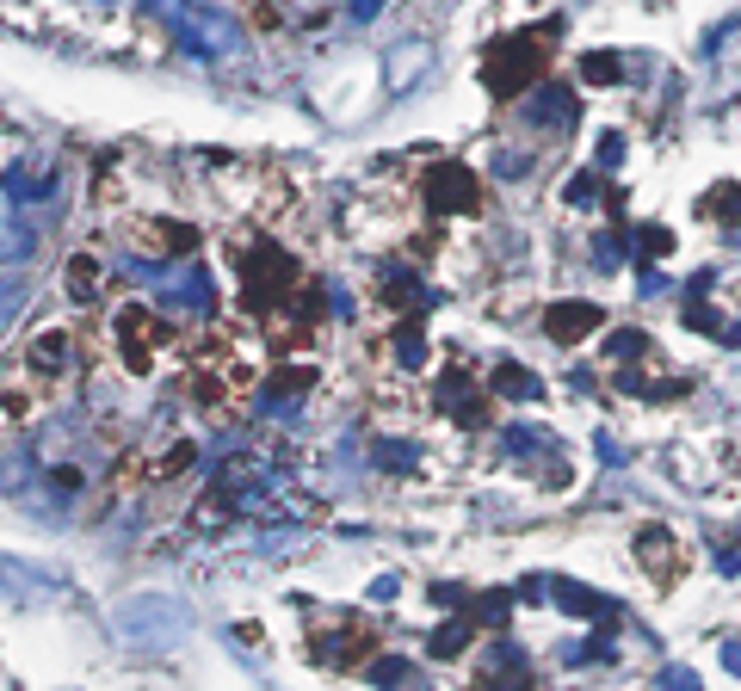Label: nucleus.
<instances>
[{"label": "nucleus", "instance_id": "nucleus-3", "mask_svg": "<svg viewBox=\"0 0 741 691\" xmlns=\"http://www.w3.org/2000/svg\"><path fill=\"white\" fill-rule=\"evenodd\" d=\"M112 340H118V358L130 371H161L167 358H173V327L149 309V303H124L118 309V321H112Z\"/></svg>", "mask_w": 741, "mask_h": 691}, {"label": "nucleus", "instance_id": "nucleus-10", "mask_svg": "<svg viewBox=\"0 0 741 691\" xmlns=\"http://www.w3.org/2000/svg\"><path fill=\"white\" fill-rule=\"evenodd\" d=\"M494 389L513 395V402H538V377L519 371V365H501V371H494Z\"/></svg>", "mask_w": 741, "mask_h": 691}, {"label": "nucleus", "instance_id": "nucleus-12", "mask_svg": "<svg viewBox=\"0 0 741 691\" xmlns=\"http://www.w3.org/2000/svg\"><path fill=\"white\" fill-rule=\"evenodd\" d=\"M618 75H624V62H618V56H606V50L581 62V81H593V87H606V81H618Z\"/></svg>", "mask_w": 741, "mask_h": 691}, {"label": "nucleus", "instance_id": "nucleus-5", "mask_svg": "<svg viewBox=\"0 0 741 691\" xmlns=\"http://www.w3.org/2000/svg\"><path fill=\"white\" fill-rule=\"evenodd\" d=\"M315 654H322L328 667H359V661H371V654H377V636L365 624H334L328 642L315 636Z\"/></svg>", "mask_w": 741, "mask_h": 691}, {"label": "nucleus", "instance_id": "nucleus-16", "mask_svg": "<svg viewBox=\"0 0 741 691\" xmlns=\"http://www.w3.org/2000/svg\"><path fill=\"white\" fill-rule=\"evenodd\" d=\"M723 667H729V673H741V642H729V648H723Z\"/></svg>", "mask_w": 741, "mask_h": 691}, {"label": "nucleus", "instance_id": "nucleus-9", "mask_svg": "<svg viewBox=\"0 0 741 691\" xmlns=\"http://www.w3.org/2000/svg\"><path fill=\"white\" fill-rule=\"evenodd\" d=\"M68 290H75L81 303H93L99 290H105V266L93 260V253H81V260H68Z\"/></svg>", "mask_w": 741, "mask_h": 691}, {"label": "nucleus", "instance_id": "nucleus-7", "mask_svg": "<svg viewBox=\"0 0 741 691\" xmlns=\"http://www.w3.org/2000/svg\"><path fill=\"white\" fill-rule=\"evenodd\" d=\"M637 562H643L655 580H674V574H680V537L661 531V525H649V531L637 537Z\"/></svg>", "mask_w": 741, "mask_h": 691}, {"label": "nucleus", "instance_id": "nucleus-1", "mask_svg": "<svg viewBox=\"0 0 741 691\" xmlns=\"http://www.w3.org/2000/svg\"><path fill=\"white\" fill-rule=\"evenodd\" d=\"M229 278H235V297H241V309L247 315H278L285 303H297L303 290H315L309 284V272H303V260L291 247H278V241H235L229 247Z\"/></svg>", "mask_w": 741, "mask_h": 691}, {"label": "nucleus", "instance_id": "nucleus-11", "mask_svg": "<svg viewBox=\"0 0 741 691\" xmlns=\"http://www.w3.org/2000/svg\"><path fill=\"white\" fill-rule=\"evenodd\" d=\"M704 216H723V223H741V186H717L704 198Z\"/></svg>", "mask_w": 741, "mask_h": 691}, {"label": "nucleus", "instance_id": "nucleus-2", "mask_svg": "<svg viewBox=\"0 0 741 691\" xmlns=\"http://www.w3.org/2000/svg\"><path fill=\"white\" fill-rule=\"evenodd\" d=\"M550 44H556V25H538V31H519V38H501L488 50L482 62V81L494 99H519L525 87H532L544 75V62H550Z\"/></svg>", "mask_w": 741, "mask_h": 691}, {"label": "nucleus", "instance_id": "nucleus-8", "mask_svg": "<svg viewBox=\"0 0 741 691\" xmlns=\"http://www.w3.org/2000/svg\"><path fill=\"white\" fill-rule=\"evenodd\" d=\"M439 395H445V408H451L457 420H470V426L488 414V395H482V383H476V377H464V371H451Z\"/></svg>", "mask_w": 741, "mask_h": 691}, {"label": "nucleus", "instance_id": "nucleus-6", "mask_svg": "<svg viewBox=\"0 0 741 691\" xmlns=\"http://www.w3.org/2000/svg\"><path fill=\"white\" fill-rule=\"evenodd\" d=\"M599 321H606V315H599L593 303H550V309H544V334H550L556 346H581Z\"/></svg>", "mask_w": 741, "mask_h": 691}, {"label": "nucleus", "instance_id": "nucleus-15", "mask_svg": "<svg viewBox=\"0 0 741 691\" xmlns=\"http://www.w3.org/2000/svg\"><path fill=\"white\" fill-rule=\"evenodd\" d=\"M686 321L698 327V334H723V315H717V309H704V303H692V309H686Z\"/></svg>", "mask_w": 741, "mask_h": 691}, {"label": "nucleus", "instance_id": "nucleus-13", "mask_svg": "<svg viewBox=\"0 0 741 691\" xmlns=\"http://www.w3.org/2000/svg\"><path fill=\"white\" fill-rule=\"evenodd\" d=\"M643 346H649V340L637 334V327H624V334H612V346H606V352H612V358H643Z\"/></svg>", "mask_w": 741, "mask_h": 691}, {"label": "nucleus", "instance_id": "nucleus-4", "mask_svg": "<svg viewBox=\"0 0 741 691\" xmlns=\"http://www.w3.org/2000/svg\"><path fill=\"white\" fill-rule=\"evenodd\" d=\"M427 198H433V210H476V204H482V186H476L470 167L439 161V167L427 173Z\"/></svg>", "mask_w": 741, "mask_h": 691}, {"label": "nucleus", "instance_id": "nucleus-14", "mask_svg": "<svg viewBox=\"0 0 741 691\" xmlns=\"http://www.w3.org/2000/svg\"><path fill=\"white\" fill-rule=\"evenodd\" d=\"M637 241H643V253H649V260H661V253H674V235H667L661 223H649V229H643Z\"/></svg>", "mask_w": 741, "mask_h": 691}]
</instances>
